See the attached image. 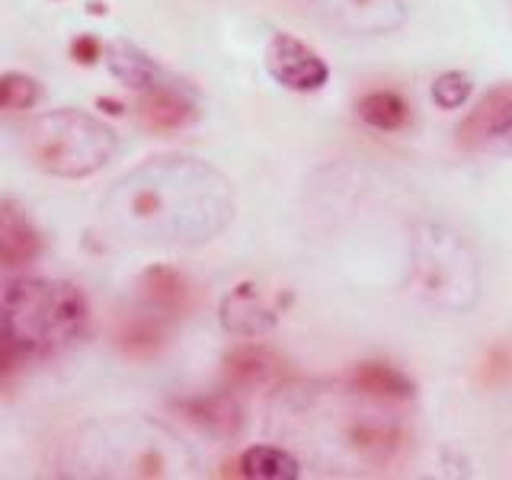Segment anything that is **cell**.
Segmentation results:
<instances>
[{
  "label": "cell",
  "mask_w": 512,
  "mask_h": 480,
  "mask_svg": "<svg viewBox=\"0 0 512 480\" xmlns=\"http://www.w3.org/2000/svg\"><path fill=\"white\" fill-rule=\"evenodd\" d=\"M138 119L144 122V128H151V132H180V128L199 119V106L180 84H167V77H164L160 84L141 93Z\"/></svg>",
  "instance_id": "9c48e42d"
},
{
  "label": "cell",
  "mask_w": 512,
  "mask_h": 480,
  "mask_svg": "<svg viewBox=\"0 0 512 480\" xmlns=\"http://www.w3.org/2000/svg\"><path fill=\"white\" fill-rule=\"evenodd\" d=\"M458 141L468 151L490 148V144L512 151V84H500L484 93V100L458 125Z\"/></svg>",
  "instance_id": "52a82bcc"
},
{
  "label": "cell",
  "mask_w": 512,
  "mask_h": 480,
  "mask_svg": "<svg viewBox=\"0 0 512 480\" xmlns=\"http://www.w3.org/2000/svg\"><path fill=\"white\" fill-rule=\"evenodd\" d=\"M71 58L77 61V64H96L103 58V42L100 39H93V36H77L74 42H71Z\"/></svg>",
  "instance_id": "ffe728a7"
},
{
  "label": "cell",
  "mask_w": 512,
  "mask_h": 480,
  "mask_svg": "<svg viewBox=\"0 0 512 480\" xmlns=\"http://www.w3.org/2000/svg\"><path fill=\"white\" fill-rule=\"evenodd\" d=\"M279 368H282V359L272 349L256 346V343L237 346L224 356V381H228V388L234 391H253L276 378Z\"/></svg>",
  "instance_id": "7c38bea8"
},
{
  "label": "cell",
  "mask_w": 512,
  "mask_h": 480,
  "mask_svg": "<svg viewBox=\"0 0 512 480\" xmlns=\"http://www.w3.org/2000/svg\"><path fill=\"white\" fill-rule=\"evenodd\" d=\"M288 4L343 36H391L407 26L404 0H288Z\"/></svg>",
  "instance_id": "5b68a950"
},
{
  "label": "cell",
  "mask_w": 512,
  "mask_h": 480,
  "mask_svg": "<svg viewBox=\"0 0 512 480\" xmlns=\"http://www.w3.org/2000/svg\"><path fill=\"white\" fill-rule=\"evenodd\" d=\"M20 359H26L20 349H16L4 333H0V375H7V372H13V365L20 362Z\"/></svg>",
  "instance_id": "44dd1931"
},
{
  "label": "cell",
  "mask_w": 512,
  "mask_h": 480,
  "mask_svg": "<svg viewBox=\"0 0 512 480\" xmlns=\"http://www.w3.org/2000/svg\"><path fill=\"white\" fill-rule=\"evenodd\" d=\"M42 100V87L29 74H0V112H26Z\"/></svg>",
  "instance_id": "ac0fdd59"
},
{
  "label": "cell",
  "mask_w": 512,
  "mask_h": 480,
  "mask_svg": "<svg viewBox=\"0 0 512 480\" xmlns=\"http://www.w3.org/2000/svg\"><path fill=\"white\" fill-rule=\"evenodd\" d=\"M471 93H474V84L464 71H445L432 80V87H429L432 103H436V109H442V112L461 109L471 100Z\"/></svg>",
  "instance_id": "d6986e66"
},
{
  "label": "cell",
  "mask_w": 512,
  "mask_h": 480,
  "mask_svg": "<svg viewBox=\"0 0 512 480\" xmlns=\"http://www.w3.org/2000/svg\"><path fill=\"white\" fill-rule=\"evenodd\" d=\"M42 253V234L32 228L26 212L13 202H0V266L16 269Z\"/></svg>",
  "instance_id": "8fae6325"
},
{
  "label": "cell",
  "mask_w": 512,
  "mask_h": 480,
  "mask_svg": "<svg viewBox=\"0 0 512 480\" xmlns=\"http://www.w3.org/2000/svg\"><path fill=\"white\" fill-rule=\"evenodd\" d=\"M176 407H180V413L192 426H199L205 436H215V439H237L247 423L244 407H240V400L231 391L186 397Z\"/></svg>",
  "instance_id": "30bf717a"
},
{
  "label": "cell",
  "mask_w": 512,
  "mask_h": 480,
  "mask_svg": "<svg viewBox=\"0 0 512 480\" xmlns=\"http://www.w3.org/2000/svg\"><path fill=\"white\" fill-rule=\"evenodd\" d=\"M109 218L128 234L170 244H208L234 218V189L196 157H154L106 196Z\"/></svg>",
  "instance_id": "6da1fadb"
},
{
  "label": "cell",
  "mask_w": 512,
  "mask_h": 480,
  "mask_svg": "<svg viewBox=\"0 0 512 480\" xmlns=\"http://www.w3.org/2000/svg\"><path fill=\"white\" fill-rule=\"evenodd\" d=\"M141 295L148 298L157 311L170 314V311H180L183 304L189 301V282L176 269L151 266L141 276Z\"/></svg>",
  "instance_id": "e0dca14e"
},
{
  "label": "cell",
  "mask_w": 512,
  "mask_h": 480,
  "mask_svg": "<svg viewBox=\"0 0 512 480\" xmlns=\"http://www.w3.org/2000/svg\"><path fill=\"white\" fill-rule=\"evenodd\" d=\"M218 320L231 336H240V340H260V336L276 330L279 311L263 298L260 285L240 282L221 298Z\"/></svg>",
  "instance_id": "ba28073f"
},
{
  "label": "cell",
  "mask_w": 512,
  "mask_h": 480,
  "mask_svg": "<svg viewBox=\"0 0 512 480\" xmlns=\"http://www.w3.org/2000/svg\"><path fill=\"white\" fill-rule=\"evenodd\" d=\"M26 151L39 170L80 180L100 173L119 154V135L80 109H52L26 128Z\"/></svg>",
  "instance_id": "3957f363"
},
{
  "label": "cell",
  "mask_w": 512,
  "mask_h": 480,
  "mask_svg": "<svg viewBox=\"0 0 512 480\" xmlns=\"http://www.w3.org/2000/svg\"><path fill=\"white\" fill-rule=\"evenodd\" d=\"M349 388L368 394L384 404H400V400H413L416 384L388 362H359L349 372Z\"/></svg>",
  "instance_id": "4fadbf2b"
},
{
  "label": "cell",
  "mask_w": 512,
  "mask_h": 480,
  "mask_svg": "<svg viewBox=\"0 0 512 480\" xmlns=\"http://www.w3.org/2000/svg\"><path fill=\"white\" fill-rule=\"evenodd\" d=\"M106 68L109 74L119 80V84H125L128 90H151L154 84H160L164 80V71H160V64L144 52V48L132 45V42H112L109 52H106Z\"/></svg>",
  "instance_id": "5bb4252c"
},
{
  "label": "cell",
  "mask_w": 512,
  "mask_h": 480,
  "mask_svg": "<svg viewBox=\"0 0 512 480\" xmlns=\"http://www.w3.org/2000/svg\"><path fill=\"white\" fill-rule=\"evenodd\" d=\"M87 295L61 279H13L0 288V333L23 356H55L87 327Z\"/></svg>",
  "instance_id": "7a4b0ae2"
},
{
  "label": "cell",
  "mask_w": 512,
  "mask_h": 480,
  "mask_svg": "<svg viewBox=\"0 0 512 480\" xmlns=\"http://www.w3.org/2000/svg\"><path fill=\"white\" fill-rule=\"evenodd\" d=\"M413 276L420 295L442 311L468 314L480 301V263L474 247L445 224L413 231Z\"/></svg>",
  "instance_id": "277c9868"
},
{
  "label": "cell",
  "mask_w": 512,
  "mask_h": 480,
  "mask_svg": "<svg viewBox=\"0 0 512 480\" xmlns=\"http://www.w3.org/2000/svg\"><path fill=\"white\" fill-rule=\"evenodd\" d=\"M356 116L375 132H400L410 122V103L397 90H372L356 103Z\"/></svg>",
  "instance_id": "9a60e30c"
},
{
  "label": "cell",
  "mask_w": 512,
  "mask_h": 480,
  "mask_svg": "<svg viewBox=\"0 0 512 480\" xmlns=\"http://www.w3.org/2000/svg\"><path fill=\"white\" fill-rule=\"evenodd\" d=\"M240 474L250 480H295L301 477V461L276 445H250L240 455Z\"/></svg>",
  "instance_id": "2e32d148"
},
{
  "label": "cell",
  "mask_w": 512,
  "mask_h": 480,
  "mask_svg": "<svg viewBox=\"0 0 512 480\" xmlns=\"http://www.w3.org/2000/svg\"><path fill=\"white\" fill-rule=\"evenodd\" d=\"M266 74L276 80L279 87L292 93H317L327 87L330 68L311 45H304L301 39L288 36V32H276L266 45Z\"/></svg>",
  "instance_id": "8992f818"
}]
</instances>
